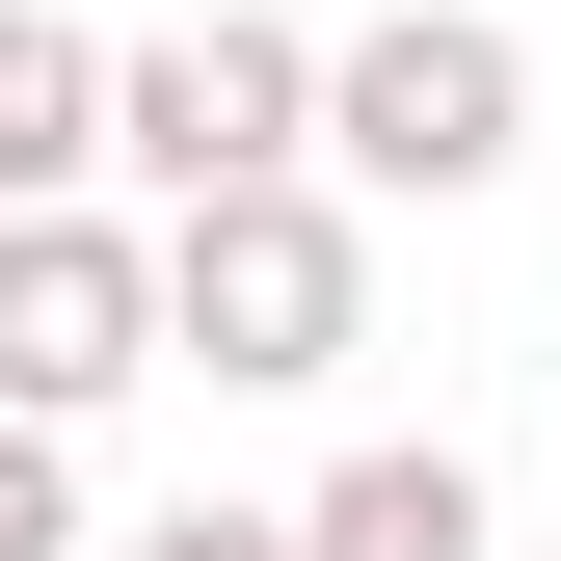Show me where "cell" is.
Segmentation results:
<instances>
[{
  "label": "cell",
  "instance_id": "4",
  "mask_svg": "<svg viewBox=\"0 0 561 561\" xmlns=\"http://www.w3.org/2000/svg\"><path fill=\"white\" fill-rule=\"evenodd\" d=\"M161 375V241L107 215H0V401H27V428H107V401Z\"/></svg>",
  "mask_w": 561,
  "mask_h": 561
},
{
  "label": "cell",
  "instance_id": "3",
  "mask_svg": "<svg viewBox=\"0 0 561 561\" xmlns=\"http://www.w3.org/2000/svg\"><path fill=\"white\" fill-rule=\"evenodd\" d=\"M107 161L161 187V215H215V187H295V161H321V27H267V0H215V27L107 54Z\"/></svg>",
  "mask_w": 561,
  "mask_h": 561
},
{
  "label": "cell",
  "instance_id": "8",
  "mask_svg": "<svg viewBox=\"0 0 561 561\" xmlns=\"http://www.w3.org/2000/svg\"><path fill=\"white\" fill-rule=\"evenodd\" d=\"M107 561H295V508H161V535H107Z\"/></svg>",
  "mask_w": 561,
  "mask_h": 561
},
{
  "label": "cell",
  "instance_id": "1",
  "mask_svg": "<svg viewBox=\"0 0 561 561\" xmlns=\"http://www.w3.org/2000/svg\"><path fill=\"white\" fill-rule=\"evenodd\" d=\"M347 347H375V241H347V187H215V215H161V375L215 401H321Z\"/></svg>",
  "mask_w": 561,
  "mask_h": 561
},
{
  "label": "cell",
  "instance_id": "2",
  "mask_svg": "<svg viewBox=\"0 0 561 561\" xmlns=\"http://www.w3.org/2000/svg\"><path fill=\"white\" fill-rule=\"evenodd\" d=\"M321 161L375 187V215H481V187L535 161V54L481 27V0H401V27L321 54Z\"/></svg>",
  "mask_w": 561,
  "mask_h": 561
},
{
  "label": "cell",
  "instance_id": "7",
  "mask_svg": "<svg viewBox=\"0 0 561 561\" xmlns=\"http://www.w3.org/2000/svg\"><path fill=\"white\" fill-rule=\"evenodd\" d=\"M0 561H81V428H27V401H0Z\"/></svg>",
  "mask_w": 561,
  "mask_h": 561
},
{
  "label": "cell",
  "instance_id": "5",
  "mask_svg": "<svg viewBox=\"0 0 561 561\" xmlns=\"http://www.w3.org/2000/svg\"><path fill=\"white\" fill-rule=\"evenodd\" d=\"M81 187H107V27L0 0V215H81Z\"/></svg>",
  "mask_w": 561,
  "mask_h": 561
},
{
  "label": "cell",
  "instance_id": "6",
  "mask_svg": "<svg viewBox=\"0 0 561 561\" xmlns=\"http://www.w3.org/2000/svg\"><path fill=\"white\" fill-rule=\"evenodd\" d=\"M295 561H481V481L455 455H347L321 508H295Z\"/></svg>",
  "mask_w": 561,
  "mask_h": 561
}]
</instances>
